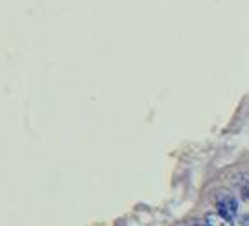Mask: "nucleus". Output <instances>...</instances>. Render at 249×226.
Masks as SVG:
<instances>
[{
	"label": "nucleus",
	"mask_w": 249,
	"mask_h": 226,
	"mask_svg": "<svg viewBox=\"0 0 249 226\" xmlns=\"http://www.w3.org/2000/svg\"><path fill=\"white\" fill-rule=\"evenodd\" d=\"M217 210H219V214L228 217V219H233L237 216V210H239V202L233 196L221 198L219 202H217Z\"/></svg>",
	"instance_id": "nucleus-1"
},
{
	"label": "nucleus",
	"mask_w": 249,
	"mask_h": 226,
	"mask_svg": "<svg viewBox=\"0 0 249 226\" xmlns=\"http://www.w3.org/2000/svg\"><path fill=\"white\" fill-rule=\"evenodd\" d=\"M205 226H233V223L219 212H209L205 216Z\"/></svg>",
	"instance_id": "nucleus-2"
},
{
	"label": "nucleus",
	"mask_w": 249,
	"mask_h": 226,
	"mask_svg": "<svg viewBox=\"0 0 249 226\" xmlns=\"http://www.w3.org/2000/svg\"><path fill=\"white\" fill-rule=\"evenodd\" d=\"M240 226H249V214H244V216L240 217Z\"/></svg>",
	"instance_id": "nucleus-3"
},
{
	"label": "nucleus",
	"mask_w": 249,
	"mask_h": 226,
	"mask_svg": "<svg viewBox=\"0 0 249 226\" xmlns=\"http://www.w3.org/2000/svg\"><path fill=\"white\" fill-rule=\"evenodd\" d=\"M196 226H201V225H196Z\"/></svg>",
	"instance_id": "nucleus-4"
}]
</instances>
